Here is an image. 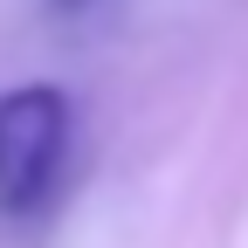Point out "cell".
Masks as SVG:
<instances>
[{
    "label": "cell",
    "instance_id": "6da1fadb",
    "mask_svg": "<svg viewBox=\"0 0 248 248\" xmlns=\"http://www.w3.org/2000/svg\"><path fill=\"white\" fill-rule=\"evenodd\" d=\"M69 138V97L48 83H28L0 97V214L42 207L55 186V159Z\"/></svg>",
    "mask_w": 248,
    "mask_h": 248
}]
</instances>
